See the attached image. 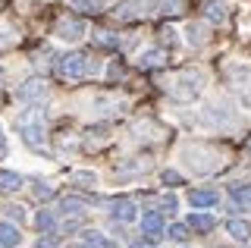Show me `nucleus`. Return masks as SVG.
I'll list each match as a JSON object with an SVG mask.
<instances>
[{
  "mask_svg": "<svg viewBox=\"0 0 251 248\" xmlns=\"http://www.w3.org/2000/svg\"><path fill=\"white\" fill-rule=\"evenodd\" d=\"M3 151H6V142H3V132H0V157H3Z\"/></svg>",
  "mask_w": 251,
  "mask_h": 248,
  "instance_id": "a878e982",
  "label": "nucleus"
},
{
  "mask_svg": "<svg viewBox=\"0 0 251 248\" xmlns=\"http://www.w3.org/2000/svg\"><path fill=\"white\" fill-rule=\"evenodd\" d=\"M135 204L132 201H126V198H120V201H113V220H123V223H132L135 220Z\"/></svg>",
  "mask_w": 251,
  "mask_h": 248,
  "instance_id": "39448f33",
  "label": "nucleus"
},
{
  "mask_svg": "<svg viewBox=\"0 0 251 248\" xmlns=\"http://www.w3.org/2000/svg\"><path fill=\"white\" fill-rule=\"evenodd\" d=\"M160 239H163V232H160V229H145V242H151V245H154V242H160Z\"/></svg>",
  "mask_w": 251,
  "mask_h": 248,
  "instance_id": "412c9836",
  "label": "nucleus"
},
{
  "mask_svg": "<svg viewBox=\"0 0 251 248\" xmlns=\"http://www.w3.org/2000/svg\"><path fill=\"white\" fill-rule=\"evenodd\" d=\"M38 248H53V242H50V239H44V242H38Z\"/></svg>",
  "mask_w": 251,
  "mask_h": 248,
  "instance_id": "393cba45",
  "label": "nucleus"
},
{
  "mask_svg": "<svg viewBox=\"0 0 251 248\" xmlns=\"http://www.w3.org/2000/svg\"><path fill=\"white\" fill-rule=\"evenodd\" d=\"M6 214L16 217V220H22V207H6Z\"/></svg>",
  "mask_w": 251,
  "mask_h": 248,
  "instance_id": "b1692460",
  "label": "nucleus"
},
{
  "mask_svg": "<svg viewBox=\"0 0 251 248\" xmlns=\"http://www.w3.org/2000/svg\"><path fill=\"white\" fill-rule=\"evenodd\" d=\"M163 60V50H148L145 57H141V66H157Z\"/></svg>",
  "mask_w": 251,
  "mask_h": 248,
  "instance_id": "f3484780",
  "label": "nucleus"
},
{
  "mask_svg": "<svg viewBox=\"0 0 251 248\" xmlns=\"http://www.w3.org/2000/svg\"><path fill=\"white\" fill-rule=\"evenodd\" d=\"M85 245H88V248H120L116 242H110L104 232H98V229H88V232H85Z\"/></svg>",
  "mask_w": 251,
  "mask_h": 248,
  "instance_id": "6e6552de",
  "label": "nucleus"
},
{
  "mask_svg": "<svg viewBox=\"0 0 251 248\" xmlns=\"http://www.w3.org/2000/svg\"><path fill=\"white\" fill-rule=\"evenodd\" d=\"M188 41L201 44V41H204V28H201V25H188Z\"/></svg>",
  "mask_w": 251,
  "mask_h": 248,
  "instance_id": "aec40b11",
  "label": "nucleus"
},
{
  "mask_svg": "<svg viewBox=\"0 0 251 248\" xmlns=\"http://www.w3.org/2000/svg\"><path fill=\"white\" fill-rule=\"evenodd\" d=\"M167 236H170V239H176V242H185V236H188V226H182V223H173Z\"/></svg>",
  "mask_w": 251,
  "mask_h": 248,
  "instance_id": "dca6fc26",
  "label": "nucleus"
},
{
  "mask_svg": "<svg viewBox=\"0 0 251 248\" xmlns=\"http://www.w3.org/2000/svg\"><path fill=\"white\" fill-rule=\"evenodd\" d=\"M141 223H145V229H160L163 211H148V214H141Z\"/></svg>",
  "mask_w": 251,
  "mask_h": 248,
  "instance_id": "2eb2a0df",
  "label": "nucleus"
},
{
  "mask_svg": "<svg viewBox=\"0 0 251 248\" xmlns=\"http://www.w3.org/2000/svg\"><path fill=\"white\" fill-rule=\"evenodd\" d=\"M204 16L210 22H223L226 19V0H207L204 3Z\"/></svg>",
  "mask_w": 251,
  "mask_h": 248,
  "instance_id": "0eeeda50",
  "label": "nucleus"
},
{
  "mask_svg": "<svg viewBox=\"0 0 251 248\" xmlns=\"http://www.w3.org/2000/svg\"><path fill=\"white\" fill-rule=\"evenodd\" d=\"M163 211H167V214L176 211V195H163Z\"/></svg>",
  "mask_w": 251,
  "mask_h": 248,
  "instance_id": "4be33fe9",
  "label": "nucleus"
},
{
  "mask_svg": "<svg viewBox=\"0 0 251 248\" xmlns=\"http://www.w3.org/2000/svg\"><path fill=\"white\" fill-rule=\"evenodd\" d=\"M60 207L66 214H82L85 207H88V201H85V198H75V195H66V198L60 201Z\"/></svg>",
  "mask_w": 251,
  "mask_h": 248,
  "instance_id": "ddd939ff",
  "label": "nucleus"
},
{
  "mask_svg": "<svg viewBox=\"0 0 251 248\" xmlns=\"http://www.w3.org/2000/svg\"><path fill=\"white\" fill-rule=\"evenodd\" d=\"M188 204L192 207H214L217 204V192H192V195H188Z\"/></svg>",
  "mask_w": 251,
  "mask_h": 248,
  "instance_id": "9d476101",
  "label": "nucleus"
},
{
  "mask_svg": "<svg viewBox=\"0 0 251 248\" xmlns=\"http://www.w3.org/2000/svg\"><path fill=\"white\" fill-rule=\"evenodd\" d=\"M163 182L176 185V182H179V173H173V170H167V173H163Z\"/></svg>",
  "mask_w": 251,
  "mask_h": 248,
  "instance_id": "5701e85b",
  "label": "nucleus"
},
{
  "mask_svg": "<svg viewBox=\"0 0 251 248\" xmlns=\"http://www.w3.org/2000/svg\"><path fill=\"white\" fill-rule=\"evenodd\" d=\"M69 3H73V10H82V13H100L104 10V0H69Z\"/></svg>",
  "mask_w": 251,
  "mask_h": 248,
  "instance_id": "4468645a",
  "label": "nucleus"
},
{
  "mask_svg": "<svg viewBox=\"0 0 251 248\" xmlns=\"http://www.w3.org/2000/svg\"><path fill=\"white\" fill-rule=\"evenodd\" d=\"M35 223H38V229H47V232L53 229V217L47 214V211H41V214H38V220H35Z\"/></svg>",
  "mask_w": 251,
  "mask_h": 248,
  "instance_id": "a211bd4d",
  "label": "nucleus"
},
{
  "mask_svg": "<svg viewBox=\"0 0 251 248\" xmlns=\"http://www.w3.org/2000/svg\"><path fill=\"white\" fill-rule=\"evenodd\" d=\"M22 189V176L10 173V170H0V192H19Z\"/></svg>",
  "mask_w": 251,
  "mask_h": 248,
  "instance_id": "9b49d317",
  "label": "nucleus"
},
{
  "mask_svg": "<svg viewBox=\"0 0 251 248\" xmlns=\"http://www.w3.org/2000/svg\"><path fill=\"white\" fill-rule=\"evenodd\" d=\"M226 229H229V236L239 239V242H248V236H251V226H248L245 220H229V223H226Z\"/></svg>",
  "mask_w": 251,
  "mask_h": 248,
  "instance_id": "f8f14e48",
  "label": "nucleus"
},
{
  "mask_svg": "<svg viewBox=\"0 0 251 248\" xmlns=\"http://www.w3.org/2000/svg\"><path fill=\"white\" fill-rule=\"evenodd\" d=\"M44 95H47V85L41 79H31V82H25L19 91H16V98H19V100H41Z\"/></svg>",
  "mask_w": 251,
  "mask_h": 248,
  "instance_id": "20e7f679",
  "label": "nucleus"
},
{
  "mask_svg": "<svg viewBox=\"0 0 251 248\" xmlns=\"http://www.w3.org/2000/svg\"><path fill=\"white\" fill-rule=\"evenodd\" d=\"M132 248H141V245H132Z\"/></svg>",
  "mask_w": 251,
  "mask_h": 248,
  "instance_id": "c85d7f7f",
  "label": "nucleus"
},
{
  "mask_svg": "<svg viewBox=\"0 0 251 248\" xmlns=\"http://www.w3.org/2000/svg\"><path fill=\"white\" fill-rule=\"evenodd\" d=\"M19 242H22L19 229H16L13 223H0V245H3V248H16Z\"/></svg>",
  "mask_w": 251,
  "mask_h": 248,
  "instance_id": "423d86ee",
  "label": "nucleus"
},
{
  "mask_svg": "<svg viewBox=\"0 0 251 248\" xmlns=\"http://www.w3.org/2000/svg\"><path fill=\"white\" fill-rule=\"evenodd\" d=\"M66 248H88V245H66Z\"/></svg>",
  "mask_w": 251,
  "mask_h": 248,
  "instance_id": "bb28decb",
  "label": "nucleus"
},
{
  "mask_svg": "<svg viewBox=\"0 0 251 248\" xmlns=\"http://www.w3.org/2000/svg\"><path fill=\"white\" fill-rule=\"evenodd\" d=\"M0 82H3V69H0Z\"/></svg>",
  "mask_w": 251,
  "mask_h": 248,
  "instance_id": "cd10ccee",
  "label": "nucleus"
},
{
  "mask_svg": "<svg viewBox=\"0 0 251 248\" xmlns=\"http://www.w3.org/2000/svg\"><path fill=\"white\" fill-rule=\"evenodd\" d=\"M60 73L66 75V79H85L88 73H94V63L85 53H66V57L60 60Z\"/></svg>",
  "mask_w": 251,
  "mask_h": 248,
  "instance_id": "f03ea898",
  "label": "nucleus"
},
{
  "mask_svg": "<svg viewBox=\"0 0 251 248\" xmlns=\"http://www.w3.org/2000/svg\"><path fill=\"white\" fill-rule=\"evenodd\" d=\"M35 195L41 198V201H47V198H53V189H50V185H44V182H35Z\"/></svg>",
  "mask_w": 251,
  "mask_h": 248,
  "instance_id": "6ab92c4d",
  "label": "nucleus"
},
{
  "mask_svg": "<svg viewBox=\"0 0 251 248\" xmlns=\"http://www.w3.org/2000/svg\"><path fill=\"white\" fill-rule=\"evenodd\" d=\"M16 129H19L22 142H25L28 148H44V113L38 110V107L22 110L19 120H16Z\"/></svg>",
  "mask_w": 251,
  "mask_h": 248,
  "instance_id": "f257e3e1",
  "label": "nucleus"
},
{
  "mask_svg": "<svg viewBox=\"0 0 251 248\" xmlns=\"http://www.w3.org/2000/svg\"><path fill=\"white\" fill-rule=\"evenodd\" d=\"M82 35H85V25L78 19H63V22H57V38H60V41H78Z\"/></svg>",
  "mask_w": 251,
  "mask_h": 248,
  "instance_id": "7ed1b4c3",
  "label": "nucleus"
},
{
  "mask_svg": "<svg viewBox=\"0 0 251 248\" xmlns=\"http://www.w3.org/2000/svg\"><path fill=\"white\" fill-rule=\"evenodd\" d=\"M188 229L210 232V229H214V217H210V214H188Z\"/></svg>",
  "mask_w": 251,
  "mask_h": 248,
  "instance_id": "1a4fd4ad",
  "label": "nucleus"
}]
</instances>
